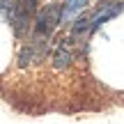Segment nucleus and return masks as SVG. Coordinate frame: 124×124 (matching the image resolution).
I'll return each mask as SVG.
<instances>
[{
	"label": "nucleus",
	"instance_id": "obj_1",
	"mask_svg": "<svg viewBox=\"0 0 124 124\" xmlns=\"http://www.w3.org/2000/svg\"><path fill=\"white\" fill-rule=\"evenodd\" d=\"M39 9V0H18L14 12L7 16L9 25L14 30L16 39H25L32 30V21H35V14Z\"/></svg>",
	"mask_w": 124,
	"mask_h": 124
},
{
	"label": "nucleus",
	"instance_id": "obj_3",
	"mask_svg": "<svg viewBox=\"0 0 124 124\" xmlns=\"http://www.w3.org/2000/svg\"><path fill=\"white\" fill-rule=\"evenodd\" d=\"M87 2L90 0H64V2H60V25H71V21L85 12Z\"/></svg>",
	"mask_w": 124,
	"mask_h": 124
},
{
	"label": "nucleus",
	"instance_id": "obj_4",
	"mask_svg": "<svg viewBox=\"0 0 124 124\" xmlns=\"http://www.w3.org/2000/svg\"><path fill=\"white\" fill-rule=\"evenodd\" d=\"M71 60H74V53H71L67 39H62L60 44L55 46V51H53V67L55 69H67V67L71 64Z\"/></svg>",
	"mask_w": 124,
	"mask_h": 124
},
{
	"label": "nucleus",
	"instance_id": "obj_2",
	"mask_svg": "<svg viewBox=\"0 0 124 124\" xmlns=\"http://www.w3.org/2000/svg\"><path fill=\"white\" fill-rule=\"evenodd\" d=\"M58 25H60V2H51V5H46L44 9H37L35 21H32L30 37L51 39Z\"/></svg>",
	"mask_w": 124,
	"mask_h": 124
}]
</instances>
